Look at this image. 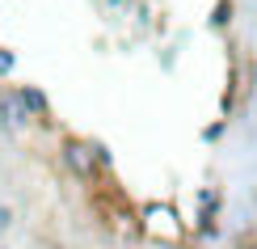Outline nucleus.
<instances>
[{
    "label": "nucleus",
    "mask_w": 257,
    "mask_h": 249,
    "mask_svg": "<svg viewBox=\"0 0 257 249\" xmlns=\"http://www.w3.org/2000/svg\"><path fill=\"white\" fill-rule=\"evenodd\" d=\"M17 97H21V106L30 110V118L34 123H42V118L51 114V97L38 89V85H17Z\"/></svg>",
    "instance_id": "3"
},
{
    "label": "nucleus",
    "mask_w": 257,
    "mask_h": 249,
    "mask_svg": "<svg viewBox=\"0 0 257 249\" xmlns=\"http://www.w3.org/2000/svg\"><path fill=\"white\" fill-rule=\"evenodd\" d=\"M9 228H13V211H9V207H0V236H5Z\"/></svg>",
    "instance_id": "5"
},
{
    "label": "nucleus",
    "mask_w": 257,
    "mask_h": 249,
    "mask_svg": "<svg viewBox=\"0 0 257 249\" xmlns=\"http://www.w3.org/2000/svg\"><path fill=\"white\" fill-rule=\"evenodd\" d=\"M0 249H5V245H0Z\"/></svg>",
    "instance_id": "6"
},
{
    "label": "nucleus",
    "mask_w": 257,
    "mask_h": 249,
    "mask_svg": "<svg viewBox=\"0 0 257 249\" xmlns=\"http://www.w3.org/2000/svg\"><path fill=\"white\" fill-rule=\"evenodd\" d=\"M30 127H34V118H30V110L21 106L17 89H0V131L21 135V131H30Z\"/></svg>",
    "instance_id": "1"
},
{
    "label": "nucleus",
    "mask_w": 257,
    "mask_h": 249,
    "mask_svg": "<svg viewBox=\"0 0 257 249\" xmlns=\"http://www.w3.org/2000/svg\"><path fill=\"white\" fill-rule=\"evenodd\" d=\"M63 165H68L72 173H76V178L80 182H93V178H97V156H93V148L89 144H84V139H63Z\"/></svg>",
    "instance_id": "2"
},
{
    "label": "nucleus",
    "mask_w": 257,
    "mask_h": 249,
    "mask_svg": "<svg viewBox=\"0 0 257 249\" xmlns=\"http://www.w3.org/2000/svg\"><path fill=\"white\" fill-rule=\"evenodd\" d=\"M13 68H17V55H13L9 47H0V80H5V76H13Z\"/></svg>",
    "instance_id": "4"
}]
</instances>
